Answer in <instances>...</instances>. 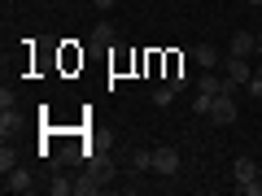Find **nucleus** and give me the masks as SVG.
I'll return each mask as SVG.
<instances>
[{
    "label": "nucleus",
    "mask_w": 262,
    "mask_h": 196,
    "mask_svg": "<svg viewBox=\"0 0 262 196\" xmlns=\"http://www.w3.org/2000/svg\"><path fill=\"white\" fill-rule=\"evenodd\" d=\"M210 118H214L219 127H232V122L241 118V109H236V96H232V92H219L214 105H210Z\"/></svg>",
    "instance_id": "nucleus-1"
},
{
    "label": "nucleus",
    "mask_w": 262,
    "mask_h": 196,
    "mask_svg": "<svg viewBox=\"0 0 262 196\" xmlns=\"http://www.w3.org/2000/svg\"><path fill=\"white\" fill-rule=\"evenodd\" d=\"M223 75H227V83H232V87H245L253 79V65L245 61V57H223Z\"/></svg>",
    "instance_id": "nucleus-2"
},
{
    "label": "nucleus",
    "mask_w": 262,
    "mask_h": 196,
    "mask_svg": "<svg viewBox=\"0 0 262 196\" xmlns=\"http://www.w3.org/2000/svg\"><path fill=\"white\" fill-rule=\"evenodd\" d=\"M253 53H258V35H253V31H236V35L227 39V57H245V61H249Z\"/></svg>",
    "instance_id": "nucleus-3"
},
{
    "label": "nucleus",
    "mask_w": 262,
    "mask_h": 196,
    "mask_svg": "<svg viewBox=\"0 0 262 196\" xmlns=\"http://www.w3.org/2000/svg\"><path fill=\"white\" fill-rule=\"evenodd\" d=\"M31 187H35V179H31L27 170H22V166H13L9 175H5V192H13V196H22V192H31Z\"/></svg>",
    "instance_id": "nucleus-4"
},
{
    "label": "nucleus",
    "mask_w": 262,
    "mask_h": 196,
    "mask_svg": "<svg viewBox=\"0 0 262 196\" xmlns=\"http://www.w3.org/2000/svg\"><path fill=\"white\" fill-rule=\"evenodd\" d=\"M153 170L158 175H179V153L175 149H153Z\"/></svg>",
    "instance_id": "nucleus-5"
},
{
    "label": "nucleus",
    "mask_w": 262,
    "mask_h": 196,
    "mask_svg": "<svg viewBox=\"0 0 262 196\" xmlns=\"http://www.w3.org/2000/svg\"><path fill=\"white\" fill-rule=\"evenodd\" d=\"M196 92H206V96H219V92H232V83H227V79H219L214 70H206V75L196 79ZM236 96V92H232Z\"/></svg>",
    "instance_id": "nucleus-6"
},
{
    "label": "nucleus",
    "mask_w": 262,
    "mask_h": 196,
    "mask_svg": "<svg viewBox=\"0 0 262 196\" xmlns=\"http://www.w3.org/2000/svg\"><path fill=\"white\" fill-rule=\"evenodd\" d=\"M192 61L201 65V70H214L223 57H219V48H214V44H196V48H192Z\"/></svg>",
    "instance_id": "nucleus-7"
},
{
    "label": "nucleus",
    "mask_w": 262,
    "mask_h": 196,
    "mask_svg": "<svg viewBox=\"0 0 262 196\" xmlns=\"http://www.w3.org/2000/svg\"><path fill=\"white\" fill-rule=\"evenodd\" d=\"M232 175H236V183H253V179H262V175H258V166H253V157H236Z\"/></svg>",
    "instance_id": "nucleus-8"
},
{
    "label": "nucleus",
    "mask_w": 262,
    "mask_h": 196,
    "mask_svg": "<svg viewBox=\"0 0 262 196\" xmlns=\"http://www.w3.org/2000/svg\"><path fill=\"white\" fill-rule=\"evenodd\" d=\"M175 96H179V92H175V87H170V83H162V87H153V105H158V109H166V105L175 101Z\"/></svg>",
    "instance_id": "nucleus-9"
},
{
    "label": "nucleus",
    "mask_w": 262,
    "mask_h": 196,
    "mask_svg": "<svg viewBox=\"0 0 262 196\" xmlns=\"http://www.w3.org/2000/svg\"><path fill=\"white\" fill-rule=\"evenodd\" d=\"M92 44H114V22H96L92 27Z\"/></svg>",
    "instance_id": "nucleus-10"
},
{
    "label": "nucleus",
    "mask_w": 262,
    "mask_h": 196,
    "mask_svg": "<svg viewBox=\"0 0 262 196\" xmlns=\"http://www.w3.org/2000/svg\"><path fill=\"white\" fill-rule=\"evenodd\" d=\"M131 170H153V149H136L131 153Z\"/></svg>",
    "instance_id": "nucleus-11"
},
{
    "label": "nucleus",
    "mask_w": 262,
    "mask_h": 196,
    "mask_svg": "<svg viewBox=\"0 0 262 196\" xmlns=\"http://www.w3.org/2000/svg\"><path fill=\"white\" fill-rule=\"evenodd\" d=\"M13 166H18V149H13V144H5V149H0V170L9 175Z\"/></svg>",
    "instance_id": "nucleus-12"
},
{
    "label": "nucleus",
    "mask_w": 262,
    "mask_h": 196,
    "mask_svg": "<svg viewBox=\"0 0 262 196\" xmlns=\"http://www.w3.org/2000/svg\"><path fill=\"white\" fill-rule=\"evenodd\" d=\"M48 192H53V196H75V183H70V179H53Z\"/></svg>",
    "instance_id": "nucleus-13"
},
{
    "label": "nucleus",
    "mask_w": 262,
    "mask_h": 196,
    "mask_svg": "<svg viewBox=\"0 0 262 196\" xmlns=\"http://www.w3.org/2000/svg\"><path fill=\"white\" fill-rule=\"evenodd\" d=\"M210 105H214V96H206V92L192 96V109H196V113H210Z\"/></svg>",
    "instance_id": "nucleus-14"
},
{
    "label": "nucleus",
    "mask_w": 262,
    "mask_h": 196,
    "mask_svg": "<svg viewBox=\"0 0 262 196\" xmlns=\"http://www.w3.org/2000/svg\"><path fill=\"white\" fill-rule=\"evenodd\" d=\"M236 192H241V196H262V179H253V183H236Z\"/></svg>",
    "instance_id": "nucleus-15"
},
{
    "label": "nucleus",
    "mask_w": 262,
    "mask_h": 196,
    "mask_svg": "<svg viewBox=\"0 0 262 196\" xmlns=\"http://www.w3.org/2000/svg\"><path fill=\"white\" fill-rule=\"evenodd\" d=\"M245 92H249V96H253V101H262V79H258V75H253V79H249V83H245Z\"/></svg>",
    "instance_id": "nucleus-16"
},
{
    "label": "nucleus",
    "mask_w": 262,
    "mask_h": 196,
    "mask_svg": "<svg viewBox=\"0 0 262 196\" xmlns=\"http://www.w3.org/2000/svg\"><path fill=\"white\" fill-rule=\"evenodd\" d=\"M0 109H5V113H13V92H9V87L0 92Z\"/></svg>",
    "instance_id": "nucleus-17"
},
{
    "label": "nucleus",
    "mask_w": 262,
    "mask_h": 196,
    "mask_svg": "<svg viewBox=\"0 0 262 196\" xmlns=\"http://www.w3.org/2000/svg\"><path fill=\"white\" fill-rule=\"evenodd\" d=\"M75 192H83V196H92V192H96V183H92V179H79V183H75Z\"/></svg>",
    "instance_id": "nucleus-18"
},
{
    "label": "nucleus",
    "mask_w": 262,
    "mask_h": 196,
    "mask_svg": "<svg viewBox=\"0 0 262 196\" xmlns=\"http://www.w3.org/2000/svg\"><path fill=\"white\" fill-rule=\"evenodd\" d=\"M96 9H114V5H118V0H92Z\"/></svg>",
    "instance_id": "nucleus-19"
},
{
    "label": "nucleus",
    "mask_w": 262,
    "mask_h": 196,
    "mask_svg": "<svg viewBox=\"0 0 262 196\" xmlns=\"http://www.w3.org/2000/svg\"><path fill=\"white\" fill-rule=\"evenodd\" d=\"M245 5H249V9H262V0H245Z\"/></svg>",
    "instance_id": "nucleus-20"
},
{
    "label": "nucleus",
    "mask_w": 262,
    "mask_h": 196,
    "mask_svg": "<svg viewBox=\"0 0 262 196\" xmlns=\"http://www.w3.org/2000/svg\"><path fill=\"white\" fill-rule=\"evenodd\" d=\"M258 57H262V31H258Z\"/></svg>",
    "instance_id": "nucleus-21"
},
{
    "label": "nucleus",
    "mask_w": 262,
    "mask_h": 196,
    "mask_svg": "<svg viewBox=\"0 0 262 196\" xmlns=\"http://www.w3.org/2000/svg\"><path fill=\"white\" fill-rule=\"evenodd\" d=\"M253 75H258V79H262V61H258V70H253Z\"/></svg>",
    "instance_id": "nucleus-22"
},
{
    "label": "nucleus",
    "mask_w": 262,
    "mask_h": 196,
    "mask_svg": "<svg viewBox=\"0 0 262 196\" xmlns=\"http://www.w3.org/2000/svg\"><path fill=\"white\" fill-rule=\"evenodd\" d=\"M258 175H262V166H258Z\"/></svg>",
    "instance_id": "nucleus-23"
}]
</instances>
